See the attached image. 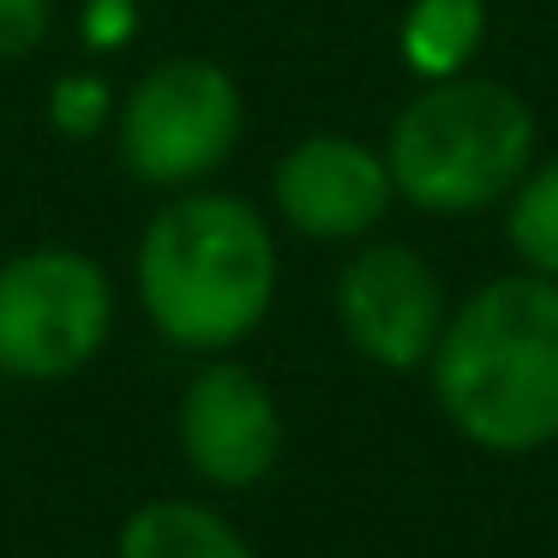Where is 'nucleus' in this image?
<instances>
[{
  "label": "nucleus",
  "mask_w": 558,
  "mask_h": 558,
  "mask_svg": "<svg viewBox=\"0 0 558 558\" xmlns=\"http://www.w3.org/2000/svg\"><path fill=\"white\" fill-rule=\"evenodd\" d=\"M282 253L270 217L241 193H169L133 246V294L150 330L181 354H234L277 306Z\"/></svg>",
  "instance_id": "nucleus-1"
},
{
  "label": "nucleus",
  "mask_w": 558,
  "mask_h": 558,
  "mask_svg": "<svg viewBox=\"0 0 558 558\" xmlns=\"http://www.w3.org/2000/svg\"><path fill=\"white\" fill-rule=\"evenodd\" d=\"M426 385L462 445L534 457L558 445V282L505 270L469 289L445 318Z\"/></svg>",
  "instance_id": "nucleus-2"
},
{
  "label": "nucleus",
  "mask_w": 558,
  "mask_h": 558,
  "mask_svg": "<svg viewBox=\"0 0 558 558\" xmlns=\"http://www.w3.org/2000/svg\"><path fill=\"white\" fill-rule=\"evenodd\" d=\"M378 150L390 162L397 205L421 217H481L505 205L534 169L541 121L517 85L462 73L414 85V97L390 114Z\"/></svg>",
  "instance_id": "nucleus-3"
},
{
  "label": "nucleus",
  "mask_w": 558,
  "mask_h": 558,
  "mask_svg": "<svg viewBox=\"0 0 558 558\" xmlns=\"http://www.w3.org/2000/svg\"><path fill=\"white\" fill-rule=\"evenodd\" d=\"M246 97L241 78L205 54H169L145 66L114 102V150L121 169L150 193L210 186V174L241 150Z\"/></svg>",
  "instance_id": "nucleus-4"
},
{
  "label": "nucleus",
  "mask_w": 558,
  "mask_h": 558,
  "mask_svg": "<svg viewBox=\"0 0 558 558\" xmlns=\"http://www.w3.org/2000/svg\"><path fill=\"white\" fill-rule=\"evenodd\" d=\"M114 277L85 246H25L0 265V378L61 385L114 337Z\"/></svg>",
  "instance_id": "nucleus-5"
},
{
  "label": "nucleus",
  "mask_w": 558,
  "mask_h": 558,
  "mask_svg": "<svg viewBox=\"0 0 558 558\" xmlns=\"http://www.w3.org/2000/svg\"><path fill=\"white\" fill-rule=\"evenodd\" d=\"M342 342L378 373H426L450 318L445 277L402 241H354L330 282Z\"/></svg>",
  "instance_id": "nucleus-6"
},
{
  "label": "nucleus",
  "mask_w": 558,
  "mask_h": 558,
  "mask_svg": "<svg viewBox=\"0 0 558 558\" xmlns=\"http://www.w3.org/2000/svg\"><path fill=\"white\" fill-rule=\"evenodd\" d=\"M282 402L265 378L234 354H210L186 378L174 402V445L181 462L210 493H253L282 462Z\"/></svg>",
  "instance_id": "nucleus-7"
},
{
  "label": "nucleus",
  "mask_w": 558,
  "mask_h": 558,
  "mask_svg": "<svg viewBox=\"0 0 558 558\" xmlns=\"http://www.w3.org/2000/svg\"><path fill=\"white\" fill-rule=\"evenodd\" d=\"M397 205L390 162L354 133H306L270 169V210L289 234L318 246L373 241Z\"/></svg>",
  "instance_id": "nucleus-8"
},
{
  "label": "nucleus",
  "mask_w": 558,
  "mask_h": 558,
  "mask_svg": "<svg viewBox=\"0 0 558 558\" xmlns=\"http://www.w3.org/2000/svg\"><path fill=\"white\" fill-rule=\"evenodd\" d=\"M114 558H258L253 541L205 498H145L126 510Z\"/></svg>",
  "instance_id": "nucleus-9"
},
{
  "label": "nucleus",
  "mask_w": 558,
  "mask_h": 558,
  "mask_svg": "<svg viewBox=\"0 0 558 558\" xmlns=\"http://www.w3.org/2000/svg\"><path fill=\"white\" fill-rule=\"evenodd\" d=\"M493 0H409V13L397 25V54L409 66L414 85H438V78L474 73L493 31Z\"/></svg>",
  "instance_id": "nucleus-10"
},
{
  "label": "nucleus",
  "mask_w": 558,
  "mask_h": 558,
  "mask_svg": "<svg viewBox=\"0 0 558 558\" xmlns=\"http://www.w3.org/2000/svg\"><path fill=\"white\" fill-rule=\"evenodd\" d=\"M505 246L517 258V270L558 282V150L534 157V169L517 181V193L505 198Z\"/></svg>",
  "instance_id": "nucleus-11"
},
{
  "label": "nucleus",
  "mask_w": 558,
  "mask_h": 558,
  "mask_svg": "<svg viewBox=\"0 0 558 558\" xmlns=\"http://www.w3.org/2000/svg\"><path fill=\"white\" fill-rule=\"evenodd\" d=\"M114 90L102 73H61L49 85V102H43V121L54 126L61 138H73V145H90V138H102L114 126Z\"/></svg>",
  "instance_id": "nucleus-12"
},
{
  "label": "nucleus",
  "mask_w": 558,
  "mask_h": 558,
  "mask_svg": "<svg viewBox=\"0 0 558 558\" xmlns=\"http://www.w3.org/2000/svg\"><path fill=\"white\" fill-rule=\"evenodd\" d=\"M54 0H0V66H19L49 43Z\"/></svg>",
  "instance_id": "nucleus-13"
},
{
  "label": "nucleus",
  "mask_w": 558,
  "mask_h": 558,
  "mask_svg": "<svg viewBox=\"0 0 558 558\" xmlns=\"http://www.w3.org/2000/svg\"><path fill=\"white\" fill-rule=\"evenodd\" d=\"M78 37H85V49H97V54L126 49V43L138 37V0H85Z\"/></svg>",
  "instance_id": "nucleus-14"
}]
</instances>
